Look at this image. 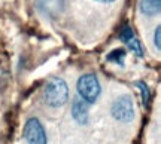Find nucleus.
Here are the masks:
<instances>
[{"instance_id": "obj_1", "label": "nucleus", "mask_w": 161, "mask_h": 144, "mask_svg": "<svg viewBox=\"0 0 161 144\" xmlns=\"http://www.w3.org/2000/svg\"><path fill=\"white\" fill-rule=\"evenodd\" d=\"M69 100V88L61 77L48 79L43 86V101L49 107H61Z\"/></svg>"}, {"instance_id": "obj_2", "label": "nucleus", "mask_w": 161, "mask_h": 144, "mask_svg": "<svg viewBox=\"0 0 161 144\" xmlns=\"http://www.w3.org/2000/svg\"><path fill=\"white\" fill-rule=\"evenodd\" d=\"M76 89H78L79 98H82L86 104L94 103L100 95V91H102L97 76L92 75V73L80 76L78 79V83H76Z\"/></svg>"}, {"instance_id": "obj_3", "label": "nucleus", "mask_w": 161, "mask_h": 144, "mask_svg": "<svg viewBox=\"0 0 161 144\" xmlns=\"http://www.w3.org/2000/svg\"><path fill=\"white\" fill-rule=\"evenodd\" d=\"M24 138L29 144H48L46 132L39 119L30 117L24 125Z\"/></svg>"}, {"instance_id": "obj_4", "label": "nucleus", "mask_w": 161, "mask_h": 144, "mask_svg": "<svg viewBox=\"0 0 161 144\" xmlns=\"http://www.w3.org/2000/svg\"><path fill=\"white\" fill-rule=\"evenodd\" d=\"M112 116L119 122H130L134 117V104L131 97L122 95L112 104Z\"/></svg>"}, {"instance_id": "obj_5", "label": "nucleus", "mask_w": 161, "mask_h": 144, "mask_svg": "<svg viewBox=\"0 0 161 144\" xmlns=\"http://www.w3.org/2000/svg\"><path fill=\"white\" fill-rule=\"evenodd\" d=\"M72 116L78 123L85 125L88 122V105L86 103L79 97H75L72 101Z\"/></svg>"}, {"instance_id": "obj_6", "label": "nucleus", "mask_w": 161, "mask_h": 144, "mask_svg": "<svg viewBox=\"0 0 161 144\" xmlns=\"http://www.w3.org/2000/svg\"><path fill=\"white\" fill-rule=\"evenodd\" d=\"M161 9V0H140V11L143 15L152 17Z\"/></svg>"}, {"instance_id": "obj_7", "label": "nucleus", "mask_w": 161, "mask_h": 144, "mask_svg": "<svg viewBox=\"0 0 161 144\" xmlns=\"http://www.w3.org/2000/svg\"><path fill=\"white\" fill-rule=\"evenodd\" d=\"M124 58H125V51H124V49H114L110 54H108L106 59L110 61V63L122 65V64H124Z\"/></svg>"}, {"instance_id": "obj_8", "label": "nucleus", "mask_w": 161, "mask_h": 144, "mask_svg": "<svg viewBox=\"0 0 161 144\" xmlns=\"http://www.w3.org/2000/svg\"><path fill=\"white\" fill-rule=\"evenodd\" d=\"M136 85H137L139 91H140V95H142L143 105H145V107H148V105H149V100H151V91H149V88L146 86V83H145V82H137Z\"/></svg>"}, {"instance_id": "obj_9", "label": "nucleus", "mask_w": 161, "mask_h": 144, "mask_svg": "<svg viewBox=\"0 0 161 144\" xmlns=\"http://www.w3.org/2000/svg\"><path fill=\"white\" fill-rule=\"evenodd\" d=\"M133 37H134V33H133L131 27H130V25H124L119 31V40L124 42V43H128Z\"/></svg>"}, {"instance_id": "obj_10", "label": "nucleus", "mask_w": 161, "mask_h": 144, "mask_svg": "<svg viewBox=\"0 0 161 144\" xmlns=\"http://www.w3.org/2000/svg\"><path fill=\"white\" fill-rule=\"evenodd\" d=\"M127 45H128V48H130V51H133L136 55H137V57H143V48H142V45H140L139 39L133 37V39L128 42Z\"/></svg>"}, {"instance_id": "obj_11", "label": "nucleus", "mask_w": 161, "mask_h": 144, "mask_svg": "<svg viewBox=\"0 0 161 144\" xmlns=\"http://www.w3.org/2000/svg\"><path fill=\"white\" fill-rule=\"evenodd\" d=\"M155 46L157 49H161V28L157 27L155 30Z\"/></svg>"}, {"instance_id": "obj_12", "label": "nucleus", "mask_w": 161, "mask_h": 144, "mask_svg": "<svg viewBox=\"0 0 161 144\" xmlns=\"http://www.w3.org/2000/svg\"><path fill=\"white\" fill-rule=\"evenodd\" d=\"M96 2H102V3H110V2H114V0H96Z\"/></svg>"}]
</instances>
